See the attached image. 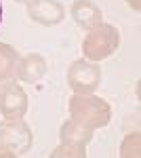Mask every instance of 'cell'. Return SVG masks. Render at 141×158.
I'll return each instance as SVG.
<instances>
[{
	"mask_svg": "<svg viewBox=\"0 0 141 158\" xmlns=\"http://www.w3.org/2000/svg\"><path fill=\"white\" fill-rule=\"evenodd\" d=\"M68 110H70L72 120H76L78 124H82V127L91 129V131L103 129L112 120V106L106 99L97 97L93 93H89V95L74 93L70 97Z\"/></svg>",
	"mask_w": 141,
	"mask_h": 158,
	"instance_id": "cell-1",
	"label": "cell"
},
{
	"mask_svg": "<svg viewBox=\"0 0 141 158\" xmlns=\"http://www.w3.org/2000/svg\"><path fill=\"white\" fill-rule=\"evenodd\" d=\"M120 47V32L116 25L110 23H97L89 27V34L82 40V55L93 63L112 57Z\"/></svg>",
	"mask_w": 141,
	"mask_h": 158,
	"instance_id": "cell-2",
	"label": "cell"
},
{
	"mask_svg": "<svg viewBox=\"0 0 141 158\" xmlns=\"http://www.w3.org/2000/svg\"><path fill=\"white\" fill-rule=\"evenodd\" d=\"M34 146V133L23 118H4L0 122V148L13 158L23 156Z\"/></svg>",
	"mask_w": 141,
	"mask_h": 158,
	"instance_id": "cell-3",
	"label": "cell"
},
{
	"mask_svg": "<svg viewBox=\"0 0 141 158\" xmlns=\"http://www.w3.org/2000/svg\"><path fill=\"white\" fill-rule=\"evenodd\" d=\"M68 85L74 93L80 95L93 93L101 85V68L89 59H76L68 68Z\"/></svg>",
	"mask_w": 141,
	"mask_h": 158,
	"instance_id": "cell-4",
	"label": "cell"
},
{
	"mask_svg": "<svg viewBox=\"0 0 141 158\" xmlns=\"http://www.w3.org/2000/svg\"><path fill=\"white\" fill-rule=\"evenodd\" d=\"M27 112V93L15 80L0 85V114L4 118H23Z\"/></svg>",
	"mask_w": 141,
	"mask_h": 158,
	"instance_id": "cell-5",
	"label": "cell"
},
{
	"mask_svg": "<svg viewBox=\"0 0 141 158\" xmlns=\"http://www.w3.org/2000/svg\"><path fill=\"white\" fill-rule=\"evenodd\" d=\"M27 17L40 25H59L65 19V9L59 0H27Z\"/></svg>",
	"mask_w": 141,
	"mask_h": 158,
	"instance_id": "cell-6",
	"label": "cell"
},
{
	"mask_svg": "<svg viewBox=\"0 0 141 158\" xmlns=\"http://www.w3.org/2000/svg\"><path fill=\"white\" fill-rule=\"evenodd\" d=\"M47 59L40 55V53H30L25 57H19V63H17V78L21 82H38L44 78L47 74Z\"/></svg>",
	"mask_w": 141,
	"mask_h": 158,
	"instance_id": "cell-7",
	"label": "cell"
},
{
	"mask_svg": "<svg viewBox=\"0 0 141 158\" xmlns=\"http://www.w3.org/2000/svg\"><path fill=\"white\" fill-rule=\"evenodd\" d=\"M70 15L74 17V21L80 27H86V30L101 23V19H103L101 9L93 0H74V4L70 6Z\"/></svg>",
	"mask_w": 141,
	"mask_h": 158,
	"instance_id": "cell-8",
	"label": "cell"
},
{
	"mask_svg": "<svg viewBox=\"0 0 141 158\" xmlns=\"http://www.w3.org/2000/svg\"><path fill=\"white\" fill-rule=\"evenodd\" d=\"M59 139H61V143H72V146H89V141L93 139V131L91 129H86L82 124H78L76 120H68L61 124V129H59Z\"/></svg>",
	"mask_w": 141,
	"mask_h": 158,
	"instance_id": "cell-9",
	"label": "cell"
},
{
	"mask_svg": "<svg viewBox=\"0 0 141 158\" xmlns=\"http://www.w3.org/2000/svg\"><path fill=\"white\" fill-rule=\"evenodd\" d=\"M17 63H19V53L15 51V47L0 42V85L15 78Z\"/></svg>",
	"mask_w": 141,
	"mask_h": 158,
	"instance_id": "cell-10",
	"label": "cell"
},
{
	"mask_svg": "<svg viewBox=\"0 0 141 158\" xmlns=\"http://www.w3.org/2000/svg\"><path fill=\"white\" fill-rule=\"evenodd\" d=\"M51 158H86V148L84 146H72V143H61L51 152Z\"/></svg>",
	"mask_w": 141,
	"mask_h": 158,
	"instance_id": "cell-11",
	"label": "cell"
},
{
	"mask_svg": "<svg viewBox=\"0 0 141 158\" xmlns=\"http://www.w3.org/2000/svg\"><path fill=\"white\" fill-rule=\"evenodd\" d=\"M141 154L139 148V133H131L124 137L122 146H120V156L122 158H137Z\"/></svg>",
	"mask_w": 141,
	"mask_h": 158,
	"instance_id": "cell-12",
	"label": "cell"
},
{
	"mask_svg": "<svg viewBox=\"0 0 141 158\" xmlns=\"http://www.w3.org/2000/svg\"><path fill=\"white\" fill-rule=\"evenodd\" d=\"M126 4H129L131 9L135 13H139V9H141V0H126Z\"/></svg>",
	"mask_w": 141,
	"mask_h": 158,
	"instance_id": "cell-13",
	"label": "cell"
},
{
	"mask_svg": "<svg viewBox=\"0 0 141 158\" xmlns=\"http://www.w3.org/2000/svg\"><path fill=\"white\" fill-rule=\"evenodd\" d=\"M0 23H2V2H0Z\"/></svg>",
	"mask_w": 141,
	"mask_h": 158,
	"instance_id": "cell-14",
	"label": "cell"
},
{
	"mask_svg": "<svg viewBox=\"0 0 141 158\" xmlns=\"http://www.w3.org/2000/svg\"><path fill=\"white\" fill-rule=\"evenodd\" d=\"M17 2H27V0H17Z\"/></svg>",
	"mask_w": 141,
	"mask_h": 158,
	"instance_id": "cell-15",
	"label": "cell"
}]
</instances>
